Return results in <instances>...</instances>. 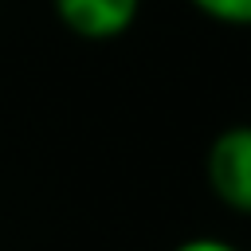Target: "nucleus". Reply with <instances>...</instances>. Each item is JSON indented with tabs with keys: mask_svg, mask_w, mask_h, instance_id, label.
<instances>
[{
	"mask_svg": "<svg viewBox=\"0 0 251 251\" xmlns=\"http://www.w3.org/2000/svg\"><path fill=\"white\" fill-rule=\"evenodd\" d=\"M204 20L220 24V27H251V0H188Z\"/></svg>",
	"mask_w": 251,
	"mask_h": 251,
	"instance_id": "7ed1b4c3",
	"label": "nucleus"
},
{
	"mask_svg": "<svg viewBox=\"0 0 251 251\" xmlns=\"http://www.w3.org/2000/svg\"><path fill=\"white\" fill-rule=\"evenodd\" d=\"M173 251H243V247H235L231 239H220V235H188Z\"/></svg>",
	"mask_w": 251,
	"mask_h": 251,
	"instance_id": "20e7f679",
	"label": "nucleus"
},
{
	"mask_svg": "<svg viewBox=\"0 0 251 251\" xmlns=\"http://www.w3.org/2000/svg\"><path fill=\"white\" fill-rule=\"evenodd\" d=\"M51 12L75 39L110 43L137 24L141 0H51Z\"/></svg>",
	"mask_w": 251,
	"mask_h": 251,
	"instance_id": "f03ea898",
	"label": "nucleus"
},
{
	"mask_svg": "<svg viewBox=\"0 0 251 251\" xmlns=\"http://www.w3.org/2000/svg\"><path fill=\"white\" fill-rule=\"evenodd\" d=\"M204 184L231 216L251 220V122L224 126L208 141Z\"/></svg>",
	"mask_w": 251,
	"mask_h": 251,
	"instance_id": "f257e3e1",
	"label": "nucleus"
}]
</instances>
